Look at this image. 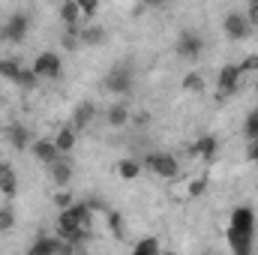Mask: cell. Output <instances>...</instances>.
<instances>
[{"label":"cell","instance_id":"6da1fadb","mask_svg":"<svg viewBox=\"0 0 258 255\" xmlns=\"http://www.w3.org/2000/svg\"><path fill=\"white\" fill-rule=\"evenodd\" d=\"M54 228H57V237H63L66 243H72V249H84V243L90 240V228H84L69 210H60L57 213Z\"/></svg>","mask_w":258,"mask_h":255},{"label":"cell","instance_id":"7a4b0ae2","mask_svg":"<svg viewBox=\"0 0 258 255\" xmlns=\"http://www.w3.org/2000/svg\"><path fill=\"white\" fill-rule=\"evenodd\" d=\"M102 87H105L108 93L129 96V93H132V87H135V72H132V66H129V63H114L108 72H105Z\"/></svg>","mask_w":258,"mask_h":255},{"label":"cell","instance_id":"3957f363","mask_svg":"<svg viewBox=\"0 0 258 255\" xmlns=\"http://www.w3.org/2000/svg\"><path fill=\"white\" fill-rule=\"evenodd\" d=\"M144 165H147V171L150 174H156V177H177L180 174V165H177V159L171 156V153H165V150H153V153H147L144 156Z\"/></svg>","mask_w":258,"mask_h":255},{"label":"cell","instance_id":"277c9868","mask_svg":"<svg viewBox=\"0 0 258 255\" xmlns=\"http://www.w3.org/2000/svg\"><path fill=\"white\" fill-rule=\"evenodd\" d=\"M27 30H30V18H27V12H12L9 21L0 27V42H12V45H18V42L27 39Z\"/></svg>","mask_w":258,"mask_h":255},{"label":"cell","instance_id":"5b68a950","mask_svg":"<svg viewBox=\"0 0 258 255\" xmlns=\"http://www.w3.org/2000/svg\"><path fill=\"white\" fill-rule=\"evenodd\" d=\"M174 51H177V57H183V60H198L201 51H204V39H201V33H195V30H183V33L177 36Z\"/></svg>","mask_w":258,"mask_h":255},{"label":"cell","instance_id":"8992f818","mask_svg":"<svg viewBox=\"0 0 258 255\" xmlns=\"http://www.w3.org/2000/svg\"><path fill=\"white\" fill-rule=\"evenodd\" d=\"M240 66H222L219 69V75H216V93H219V99H225V96H234L237 93V87H240Z\"/></svg>","mask_w":258,"mask_h":255},{"label":"cell","instance_id":"52a82bcc","mask_svg":"<svg viewBox=\"0 0 258 255\" xmlns=\"http://www.w3.org/2000/svg\"><path fill=\"white\" fill-rule=\"evenodd\" d=\"M33 72H36L39 78H60V75H63V63H60V57H57L54 51H42V54H36V60H33Z\"/></svg>","mask_w":258,"mask_h":255},{"label":"cell","instance_id":"ba28073f","mask_svg":"<svg viewBox=\"0 0 258 255\" xmlns=\"http://www.w3.org/2000/svg\"><path fill=\"white\" fill-rule=\"evenodd\" d=\"M222 30H225V36H231V39H246L249 30H252V21H249L246 15H240V12H228V15L222 18Z\"/></svg>","mask_w":258,"mask_h":255},{"label":"cell","instance_id":"9c48e42d","mask_svg":"<svg viewBox=\"0 0 258 255\" xmlns=\"http://www.w3.org/2000/svg\"><path fill=\"white\" fill-rule=\"evenodd\" d=\"M30 153H33V159H39L42 165H51V162H57L63 153L57 150V144H54V138H33L30 141Z\"/></svg>","mask_w":258,"mask_h":255},{"label":"cell","instance_id":"30bf717a","mask_svg":"<svg viewBox=\"0 0 258 255\" xmlns=\"http://www.w3.org/2000/svg\"><path fill=\"white\" fill-rule=\"evenodd\" d=\"M54 252H75V249L63 237H45V234L30 243V255H54Z\"/></svg>","mask_w":258,"mask_h":255},{"label":"cell","instance_id":"8fae6325","mask_svg":"<svg viewBox=\"0 0 258 255\" xmlns=\"http://www.w3.org/2000/svg\"><path fill=\"white\" fill-rule=\"evenodd\" d=\"M228 228H237V231L252 234V231H255V213H252V207H246V204L234 207V210H231V225H228Z\"/></svg>","mask_w":258,"mask_h":255},{"label":"cell","instance_id":"7c38bea8","mask_svg":"<svg viewBox=\"0 0 258 255\" xmlns=\"http://www.w3.org/2000/svg\"><path fill=\"white\" fill-rule=\"evenodd\" d=\"M6 138H9V144L15 150H30V141H33L30 129L24 126V123H9L6 126Z\"/></svg>","mask_w":258,"mask_h":255},{"label":"cell","instance_id":"4fadbf2b","mask_svg":"<svg viewBox=\"0 0 258 255\" xmlns=\"http://www.w3.org/2000/svg\"><path fill=\"white\" fill-rule=\"evenodd\" d=\"M105 120H108V126L120 129V126H126L129 120H132V111H129L126 102H114V105L105 108Z\"/></svg>","mask_w":258,"mask_h":255},{"label":"cell","instance_id":"5bb4252c","mask_svg":"<svg viewBox=\"0 0 258 255\" xmlns=\"http://www.w3.org/2000/svg\"><path fill=\"white\" fill-rule=\"evenodd\" d=\"M93 117H96V105H93V102H78L75 111H72V126H75V132L87 129Z\"/></svg>","mask_w":258,"mask_h":255},{"label":"cell","instance_id":"9a60e30c","mask_svg":"<svg viewBox=\"0 0 258 255\" xmlns=\"http://www.w3.org/2000/svg\"><path fill=\"white\" fill-rule=\"evenodd\" d=\"M228 246H231L237 255H249L252 252V234L237 231V228H228Z\"/></svg>","mask_w":258,"mask_h":255},{"label":"cell","instance_id":"2e32d148","mask_svg":"<svg viewBox=\"0 0 258 255\" xmlns=\"http://www.w3.org/2000/svg\"><path fill=\"white\" fill-rule=\"evenodd\" d=\"M0 192H3L6 198H12V195L18 192V174H15V168L6 165V162H0Z\"/></svg>","mask_w":258,"mask_h":255},{"label":"cell","instance_id":"e0dca14e","mask_svg":"<svg viewBox=\"0 0 258 255\" xmlns=\"http://www.w3.org/2000/svg\"><path fill=\"white\" fill-rule=\"evenodd\" d=\"M192 153L198 159L210 162V159L216 156V138H213V135H198V141L192 144Z\"/></svg>","mask_w":258,"mask_h":255},{"label":"cell","instance_id":"ac0fdd59","mask_svg":"<svg viewBox=\"0 0 258 255\" xmlns=\"http://www.w3.org/2000/svg\"><path fill=\"white\" fill-rule=\"evenodd\" d=\"M48 168H51V180H54L57 186H66V183L72 180V162H69V159H63V156H60L57 162H51Z\"/></svg>","mask_w":258,"mask_h":255},{"label":"cell","instance_id":"d6986e66","mask_svg":"<svg viewBox=\"0 0 258 255\" xmlns=\"http://www.w3.org/2000/svg\"><path fill=\"white\" fill-rule=\"evenodd\" d=\"M57 15H60V21L63 24H81V9H78V3L75 0H63L60 3V9H57Z\"/></svg>","mask_w":258,"mask_h":255},{"label":"cell","instance_id":"ffe728a7","mask_svg":"<svg viewBox=\"0 0 258 255\" xmlns=\"http://www.w3.org/2000/svg\"><path fill=\"white\" fill-rule=\"evenodd\" d=\"M21 69H24V66H21L18 57H0V78H6V81L15 84V78H18Z\"/></svg>","mask_w":258,"mask_h":255},{"label":"cell","instance_id":"44dd1931","mask_svg":"<svg viewBox=\"0 0 258 255\" xmlns=\"http://www.w3.org/2000/svg\"><path fill=\"white\" fill-rule=\"evenodd\" d=\"M108 39L105 27H81V42L84 45H102Z\"/></svg>","mask_w":258,"mask_h":255},{"label":"cell","instance_id":"7402d4cb","mask_svg":"<svg viewBox=\"0 0 258 255\" xmlns=\"http://www.w3.org/2000/svg\"><path fill=\"white\" fill-rule=\"evenodd\" d=\"M36 84H39V75L33 72V66H24L15 78V87H21V90H33Z\"/></svg>","mask_w":258,"mask_h":255},{"label":"cell","instance_id":"603a6c76","mask_svg":"<svg viewBox=\"0 0 258 255\" xmlns=\"http://www.w3.org/2000/svg\"><path fill=\"white\" fill-rule=\"evenodd\" d=\"M54 144H57V150L60 153H69L72 147H75V126H63L57 132V138H54Z\"/></svg>","mask_w":258,"mask_h":255},{"label":"cell","instance_id":"cb8c5ba5","mask_svg":"<svg viewBox=\"0 0 258 255\" xmlns=\"http://www.w3.org/2000/svg\"><path fill=\"white\" fill-rule=\"evenodd\" d=\"M117 174H120L123 180H135V177L141 174V162H138V159H120V162H117Z\"/></svg>","mask_w":258,"mask_h":255},{"label":"cell","instance_id":"d4e9b609","mask_svg":"<svg viewBox=\"0 0 258 255\" xmlns=\"http://www.w3.org/2000/svg\"><path fill=\"white\" fill-rule=\"evenodd\" d=\"M183 90H186V93H201V90H204L201 72H186V75H183Z\"/></svg>","mask_w":258,"mask_h":255},{"label":"cell","instance_id":"484cf974","mask_svg":"<svg viewBox=\"0 0 258 255\" xmlns=\"http://www.w3.org/2000/svg\"><path fill=\"white\" fill-rule=\"evenodd\" d=\"M132 252L135 255H156L159 252V240H156V237H144V240H138V243L132 246Z\"/></svg>","mask_w":258,"mask_h":255},{"label":"cell","instance_id":"4316f807","mask_svg":"<svg viewBox=\"0 0 258 255\" xmlns=\"http://www.w3.org/2000/svg\"><path fill=\"white\" fill-rule=\"evenodd\" d=\"M243 135H246V138H255L258 135V108H252V111L246 114V120H243Z\"/></svg>","mask_w":258,"mask_h":255},{"label":"cell","instance_id":"83f0119b","mask_svg":"<svg viewBox=\"0 0 258 255\" xmlns=\"http://www.w3.org/2000/svg\"><path fill=\"white\" fill-rule=\"evenodd\" d=\"M105 216H108V228H111V234H114V237H123V216L114 213V210H108Z\"/></svg>","mask_w":258,"mask_h":255},{"label":"cell","instance_id":"f1b7e54d","mask_svg":"<svg viewBox=\"0 0 258 255\" xmlns=\"http://www.w3.org/2000/svg\"><path fill=\"white\" fill-rule=\"evenodd\" d=\"M12 225H15L12 207H0V231H12Z\"/></svg>","mask_w":258,"mask_h":255},{"label":"cell","instance_id":"f546056e","mask_svg":"<svg viewBox=\"0 0 258 255\" xmlns=\"http://www.w3.org/2000/svg\"><path fill=\"white\" fill-rule=\"evenodd\" d=\"M246 159L249 162H258V135L255 138H246Z\"/></svg>","mask_w":258,"mask_h":255},{"label":"cell","instance_id":"4dcf8cb0","mask_svg":"<svg viewBox=\"0 0 258 255\" xmlns=\"http://www.w3.org/2000/svg\"><path fill=\"white\" fill-rule=\"evenodd\" d=\"M78 3V9L84 12V15H93L96 9H99V0H75Z\"/></svg>","mask_w":258,"mask_h":255},{"label":"cell","instance_id":"1f68e13d","mask_svg":"<svg viewBox=\"0 0 258 255\" xmlns=\"http://www.w3.org/2000/svg\"><path fill=\"white\" fill-rule=\"evenodd\" d=\"M255 69H258V54H249V57L240 60V72H255Z\"/></svg>","mask_w":258,"mask_h":255},{"label":"cell","instance_id":"d6a6232c","mask_svg":"<svg viewBox=\"0 0 258 255\" xmlns=\"http://www.w3.org/2000/svg\"><path fill=\"white\" fill-rule=\"evenodd\" d=\"M72 201H75V198H72V195H69V192H57V195H54V204H57V207H60V210H63V207H69V204H72Z\"/></svg>","mask_w":258,"mask_h":255},{"label":"cell","instance_id":"836d02e7","mask_svg":"<svg viewBox=\"0 0 258 255\" xmlns=\"http://www.w3.org/2000/svg\"><path fill=\"white\" fill-rule=\"evenodd\" d=\"M84 201H87L90 210H102V213H108V204H105L102 198H84Z\"/></svg>","mask_w":258,"mask_h":255},{"label":"cell","instance_id":"e575fe53","mask_svg":"<svg viewBox=\"0 0 258 255\" xmlns=\"http://www.w3.org/2000/svg\"><path fill=\"white\" fill-rule=\"evenodd\" d=\"M204 189H207V180H192L189 183V195H204Z\"/></svg>","mask_w":258,"mask_h":255},{"label":"cell","instance_id":"d590c367","mask_svg":"<svg viewBox=\"0 0 258 255\" xmlns=\"http://www.w3.org/2000/svg\"><path fill=\"white\" fill-rule=\"evenodd\" d=\"M249 21H252V24H258V0H252V3H249Z\"/></svg>","mask_w":258,"mask_h":255},{"label":"cell","instance_id":"8d00e7d4","mask_svg":"<svg viewBox=\"0 0 258 255\" xmlns=\"http://www.w3.org/2000/svg\"><path fill=\"white\" fill-rule=\"evenodd\" d=\"M141 3H150V6H156V3H162V0H141Z\"/></svg>","mask_w":258,"mask_h":255},{"label":"cell","instance_id":"74e56055","mask_svg":"<svg viewBox=\"0 0 258 255\" xmlns=\"http://www.w3.org/2000/svg\"><path fill=\"white\" fill-rule=\"evenodd\" d=\"M255 90H258V84H255Z\"/></svg>","mask_w":258,"mask_h":255}]
</instances>
